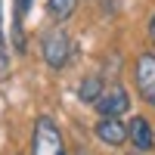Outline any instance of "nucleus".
<instances>
[{"instance_id": "obj_1", "label": "nucleus", "mask_w": 155, "mask_h": 155, "mask_svg": "<svg viewBox=\"0 0 155 155\" xmlns=\"http://www.w3.org/2000/svg\"><path fill=\"white\" fill-rule=\"evenodd\" d=\"M31 152L34 155H68L62 146V134L53 118H37L34 121V137H31Z\"/></svg>"}, {"instance_id": "obj_2", "label": "nucleus", "mask_w": 155, "mask_h": 155, "mask_svg": "<svg viewBox=\"0 0 155 155\" xmlns=\"http://www.w3.org/2000/svg\"><path fill=\"white\" fill-rule=\"evenodd\" d=\"M41 53H44L50 68H65L68 59H71V37H68V31H62V28L47 31L44 44H41Z\"/></svg>"}, {"instance_id": "obj_3", "label": "nucleus", "mask_w": 155, "mask_h": 155, "mask_svg": "<svg viewBox=\"0 0 155 155\" xmlns=\"http://www.w3.org/2000/svg\"><path fill=\"white\" fill-rule=\"evenodd\" d=\"M127 109H130V99H127L124 87H109V90H102V96L96 99V112L102 118H121Z\"/></svg>"}, {"instance_id": "obj_4", "label": "nucleus", "mask_w": 155, "mask_h": 155, "mask_svg": "<svg viewBox=\"0 0 155 155\" xmlns=\"http://www.w3.org/2000/svg\"><path fill=\"white\" fill-rule=\"evenodd\" d=\"M134 78H137L140 96L155 106V56H149V53L140 56L137 59V68H134Z\"/></svg>"}, {"instance_id": "obj_5", "label": "nucleus", "mask_w": 155, "mask_h": 155, "mask_svg": "<svg viewBox=\"0 0 155 155\" xmlns=\"http://www.w3.org/2000/svg\"><path fill=\"white\" fill-rule=\"evenodd\" d=\"M96 137L109 146H121V143H127V127L118 118H102L96 124Z\"/></svg>"}, {"instance_id": "obj_6", "label": "nucleus", "mask_w": 155, "mask_h": 155, "mask_svg": "<svg viewBox=\"0 0 155 155\" xmlns=\"http://www.w3.org/2000/svg\"><path fill=\"white\" fill-rule=\"evenodd\" d=\"M127 140L137 146V149H152L155 146V134H152V127L146 118H134L130 127H127Z\"/></svg>"}, {"instance_id": "obj_7", "label": "nucleus", "mask_w": 155, "mask_h": 155, "mask_svg": "<svg viewBox=\"0 0 155 155\" xmlns=\"http://www.w3.org/2000/svg\"><path fill=\"white\" fill-rule=\"evenodd\" d=\"M78 96H81L84 102H96L102 96V81L93 74V78H84L81 81V90H78Z\"/></svg>"}, {"instance_id": "obj_8", "label": "nucleus", "mask_w": 155, "mask_h": 155, "mask_svg": "<svg viewBox=\"0 0 155 155\" xmlns=\"http://www.w3.org/2000/svg\"><path fill=\"white\" fill-rule=\"evenodd\" d=\"M74 6H78V0H50L47 3V9H50L53 19H68L74 12Z\"/></svg>"}, {"instance_id": "obj_9", "label": "nucleus", "mask_w": 155, "mask_h": 155, "mask_svg": "<svg viewBox=\"0 0 155 155\" xmlns=\"http://www.w3.org/2000/svg\"><path fill=\"white\" fill-rule=\"evenodd\" d=\"M28 12V0H16V37H19V50H22V22Z\"/></svg>"}, {"instance_id": "obj_10", "label": "nucleus", "mask_w": 155, "mask_h": 155, "mask_svg": "<svg viewBox=\"0 0 155 155\" xmlns=\"http://www.w3.org/2000/svg\"><path fill=\"white\" fill-rule=\"evenodd\" d=\"M149 37H152V44H155V16H152V22H149Z\"/></svg>"}, {"instance_id": "obj_11", "label": "nucleus", "mask_w": 155, "mask_h": 155, "mask_svg": "<svg viewBox=\"0 0 155 155\" xmlns=\"http://www.w3.org/2000/svg\"><path fill=\"white\" fill-rule=\"evenodd\" d=\"M0 50H3V16H0Z\"/></svg>"}, {"instance_id": "obj_12", "label": "nucleus", "mask_w": 155, "mask_h": 155, "mask_svg": "<svg viewBox=\"0 0 155 155\" xmlns=\"http://www.w3.org/2000/svg\"><path fill=\"white\" fill-rule=\"evenodd\" d=\"M78 155H90V152H87V149H78Z\"/></svg>"}]
</instances>
